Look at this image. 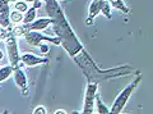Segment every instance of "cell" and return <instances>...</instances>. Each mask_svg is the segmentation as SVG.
<instances>
[{"label":"cell","mask_w":153,"mask_h":114,"mask_svg":"<svg viewBox=\"0 0 153 114\" xmlns=\"http://www.w3.org/2000/svg\"><path fill=\"white\" fill-rule=\"evenodd\" d=\"M0 32H1V27H0Z\"/></svg>","instance_id":"484cf974"},{"label":"cell","mask_w":153,"mask_h":114,"mask_svg":"<svg viewBox=\"0 0 153 114\" xmlns=\"http://www.w3.org/2000/svg\"><path fill=\"white\" fill-rule=\"evenodd\" d=\"M25 39L27 41L28 45L31 46H40L41 42H51L52 45H60V41L59 39L55 36V37H49L44 34H41V31H27L25 35Z\"/></svg>","instance_id":"277c9868"},{"label":"cell","mask_w":153,"mask_h":114,"mask_svg":"<svg viewBox=\"0 0 153 114\" xmlns=\"http://www.w3.org/2000/svg\"><path fill=\"white\" fill-rule=\"evenodd\" d=\"M100 13H101V0H92L89 4L88 18L89 20H94Z\"/></svg>","instance_id":"8fae6325"},{"label":"cell","mask_w":153,"mask_h":114,"mask_svg":"<svg viewBox=\"0 0 153 114\" xmlns=\"http://www.w3.org/2000/svg\"><path fill=\"white\" fill-rule=\"evenodd\" d=\"M101 12L107 20H111L112 16H111V7L107 0H101Z\"/></svg>","instance_id":"2e32d148"},{"label":"cell","mask_w":153,"mask_h":114,"mask_svg":"<svg viewBox=\"0 0 153 114\" xmlns=\"http://www.w3.org/2000/svg\"><path fill=\"white\" fill-rule=\"evenodd\" d=\"M85 25H87V26H92L93 25V20H89V18H87V20H85Z\"/></svg>","instance_id":"603a6c76"},{"label":"cell","mask_w":153,"mask_h":114,"mask_svg":"<svg viewBox=\"0 0 153 114\" xmlns=\"http://www.w3.org/2000/svg\"><path fill=\"white\" fill-rule=\"evenodd\" d=\"M9 3H16V2H26V3H28V2H31V3H33L35 0H8Z\"/></svg>","instance_id":"7402d4cb"},{"label":"cell","mask_w":153,"mask_h":114,"mask_svg":"<svg viewBox=\"0 0 153 114\" xmlns=\"http://www.w3.org/2000/svg\"><path fill=\"white\" fill-rule=\"evenodd\" d=\"M5 46H7V51H8V58L10 62V65L13 68L19 67V62H21V55H19V50H18V44L16 40V36L13 34L9 35L5 39Z\"/></svg>","instance_id":"8992f818"},{"label":"cell","mask_w":153,"mask_h":114,"mask_svg":"<svg viewBox=\"0 0 153 114\" xmlns=\"http://www.w3.org/2000/svg\"><path fill=\"white\" fill-rule=\"evenodd\" d=\"M46 10L52 20V30L55 36L59 39L60 45L64 47L70 56H74L83 49L82 42L75 36L73 28H71L69 21L66 20L65 14L56 0H49L46 3Z\"/></svg>","instance_id":"6da1fadb"},{"label":"cell","mask_w":153,"mask_h":114,"mask_svg":"<svg viewBox=\"0 0 153 114\" xmlns=\"http://www.w3.org/2000/svg\"><path fill=\"white\" fill-rule=\"evenodd\" d=\"M94 103H96V106H97V109H96V112H97V113H100V114H107V113H110V109L102 103L101 98H100L98 95H96Z\"/></svg>","instance_id":"4fadbf2b"},{"label":"cell","mask_w":153,"mask_h":114,"mask_svg":"<svg viewBox=\"0 0 153 114\" xmlns=\"http://www.w3.org/2000/svg\"><path fill=\"white\" fill-rule=\"evenodd\" d=\"M66 112L63 110V109H59V110H56V114H65Z\"/></svg>","instance_id":"cb8c5ba5"},{"label":"cell","mask_w":153,"mask_h":114,"mask_svg":"<svg viewBox=\"0 0 153 114\" xmlns=\"http://www.w3.org/2000/svg\"><path fill=\"white\" fill-rule=\"evenodd\" d=\"M14 9L21 13H26L28 10V5L26 4V2H16L14 3Z\"/></svg>","instance_id":"ac0fdd59"},{"label":"cell","mask_w":153,"mask_h":114,"mask_svg":"<svg viewBox=\"0 0 153 114\" xmlns=\"http://www.w3.org/2000/svg\"><path fill=\"white\" fill-rule=\"evenodd\" d=\"M52 23V20L49 18H40V20H35L31 23H27V25H23L25 27V31H44L47 27Z\"/></svg>","instance_id":"30bf717a"},{"label":"cell","mask_w":153,"mask_h":114,"mask_svg":"<svg viewBox=\"0 0 153 114\" xmlns=\"http://www.w3.org/2000/svg\"><path fill=\"white\" fill-rule=\"evenodd\" d=\"M36 10L37 9L36 8H31V9H28V10L26 12V16L23 17V25H27V23H31L35 21V18H36Z\"/></svg>","instance_id":"9a60e30c"},{"label":"cell","mask_w":153,"mask_h":114,"mask_svg":"<svg viewBox=\"0 0 153 114\" xmlns=\"http://www.w3.org/2000/svg\"><path fill=\"white\" fill-rule=\"evenodd\" d=\"M107 2H108V4H110V7L111 8L117 9V10L123 12L124 14H128L129 12H130V9L126 7V4L124 3L123 0H107Z\"/></svg>","instance_id":"7c38bea8"},{"label":"cell","mask_w":153,"mask_h":114,"mask_svg":"<svg viewBox=\"0 0 153 114\" xmlns=\"http://www.w3.org/2000/svg\"><path fill=\"white\" fill-rule=\"evenodd\" d=\"M21 63L27 67H36L38 64H47L49 59L44 56H37L32 53H25L21 55Z\"/></svg>","instance_id":"ba28073f"},{"label":"cell","mask_w":153,"mask_h":114,"mask_svg":"<svg viewBox=\"0 0 153 114\" xmlns=\"http://www.w3.org/2000/svg\"><path fill=\"white\" fill-rule=\"evenodd\" d=\"M98 83L88 82L87 88H85V96H84V105H83V114H92L94 112V99L97 95Z\"/></svg>","instance_id":"5b68a950"},{"label":"cell","mask_w":153,"mask_h":114,"mask_svg":"<svg viewBox=\"0 0 153 114\" xmlns=\"http://www.w3.org/2000/svg\"><path fill=\"white\" fill-rule=\"evenodd\" d=\"M73 58L75 63L79 65V68L82 69L88 82L98 83L101 81H110L112 78H117L121 76H128L137 72L130 65H121V67H116L112 69H101L84 49L80 50L78 54H75Z\"/></svg>","instance_id":"7a4b0ae2"},{"label":"cell","mask_w":153,"mask_h":114,"mask_svg":"<svg viewBox=\"0 0 153 114\" xmlns=\"http://www.w3.org/2000/svg\"><path fill=\"white\" fill-rule=\"evenodd\" d=\"M22 21H23V13L14 9V10L10 13V22L14 23V25H17V23H21Z\"/></svg>","instance_id":"e0dca14e"},{"label":"cell","mask_w":153,"mask_h":114,"mask_svg":"<svg viewBox=\"0 0 153 114\" xmlns=\"http://www.w3.org/2000/svg\"><path fill=\"white\" fill-rule=\"evenodd\" d=\"M13 78H14V82H16L17 86L21 88L22 94L27 96L28 94V86H27V77L25 72L21 69V67H16L13 68Z\"/></svg>","instance_id":"9c48e42d"},{"label":"cell","mask_w":153,"mask_h":114,"mask_svg":"<svg viewBox=\"0 0 153 114\" xmlns=\"http://www.w3.org/2000/svg\"><path fill=\"white\" fill-rule=\"evenodd\" d=\"M40 49H41V53L42 54H47L49 53V50H50V46L49 45H40Z\"/></svg>","instance_id":"ffe728a7"},{"label":"cell","mask_w":153,"mask_h":114,"mask_svg":"<svg viewBox=\"0 0 153 114\" xmlns=\"http://www.w3.org/2000/svg\"><path fill=\"white\" fill-rule=\"evenodd\" d=\"M10 8L8 0H0V27L12 28L10 25Z\"/></svg>","instance_id":"52a82bcc"},{"label":"cell","mask_w":153,"mask_h":114,"mask_svg":"<svg viewBox=\"0 0 153 114\" xmlns=\"http://www.w3.org/2000/svg\"><path fill=\"white\" fill-rule=\"evenodd\" d=\"M33 113H35V114H40V113H41V114H46V109H45L44 106L40 105V106H37L35 110H33Z\"/></svg>","instance_id":"d6986e66"},{"label":"cell","mask_w":153,"mask_h":114,"mask_svg":"<svg viewBox=\"0 0 153 114\" xmlns=\"http://www.w3.org/2000/svg\"><path fill=\"white\" fill-rule=\"evenodd\" d=\"M3 58H4V54H3V51H1V50H0V60H1Z\"/></svg>","instance_id":"d4e9b609"},{"label":"cell","mask_w":153,"mask_h":114,"mask_svg":"<svg viewBox=\"0 0 153 114\" xmlns=\"http://www.w3.org/2000/svg\"><path fill=\"white\" fill-rule=\"evenodd\" d=\"M42 2H44V0H35V2H33V8H36V9H40L41 7H42Z\"/></svg>","instance_id":"44dd1931"},{"label":"cell","mask_w":153,"mask_h":114,"mask_svg":"<svg viewBox=\"0 0 153 114\" xmlns=\"http://www.w3.org/2000/svg\"><path fill=\"white\" fill-rule=\"evenodd\" d=\"M10 74H13V67L12 65H5V67L0 68V83L3 82V81L8 80L10 77Z\"/></svg>","instance_id":"5bb4252c"},{"label":"cell","mask_w":153,"mask_h":114,"mask_svg":"<svg viewBox=\"0 0 153 114\" xmlns=\"http://www.w3.org/2000/svg\"><path fill=\"white\" fill-rule=\"evenodd\" d=\"M140 81H142V76H138L135 80H133V82L129 83L128 86L117 95L116 99H115V101H114V104H112L111 109H110V113L119 114V113H121L124 110V108H125L128 100L130 99L131 94L134 92V90L138 87V85L140 83Z\"/></svg>","instance_id":"3957f363"}]
</instances>
